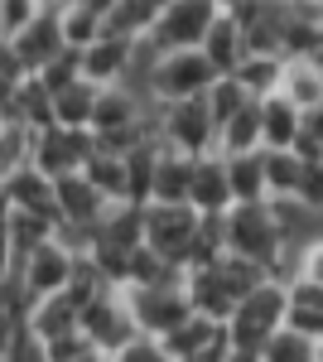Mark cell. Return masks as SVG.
Instances as JSON below:
<instances>
[{
    "label": "cell",
    "mask_w": 323,
    "mask_h": 362,
    "mask_svg": "<svg viewBox=\"0 0 323 362\" xmlns=\"http://www.w3.org/2000/svg\"><path fill=\"white\" fill-rule=\"evenodd\" d=\"M87 179H92V189L107 198V203H126L131 198V179H126V155H111V150H102L97 145V155L87 160V169H82Z\"/></svg>",
    "instance_id": "24"
},
{
    "label": "cell",
    "mask_w": 323,
    "mask_h": 362,
    "mask_svg": "<svg viewBox=\"0 0 323 362\" xmlns=\"http://www.w3.org/2000/svg\"><path fill=\"white\" fill-rule=\"evenodd\" d=\"M0 198H5V208H15V213H44V218H54V223H58L54 179H49V174H39L34 165L20 169L10 184H0Z\"/></svg>",
    "instance_id": "14"
},
{
    "label": "cell",
    "mask_w": 323,
    "mask_h": 362,
    "mask_svg": "<svg viewBox=\"0 0 323 362\" xmlns=\"http://www.w3.org/2000/svg\"><path fill=\"white\" fill-rule=\"evenodd\" d=\"M227 256V237H222V218H203L198 227V237H193L189 247V261H184V271H208Z\"/></svg>",
    "instance_id": "34"
},
{
    "label": "cell",
    "mask_w": 323,
    "mask_h": 362,
    "mask_svg": "<svg viewBox=\"0 0 323 362\" xmlns=\"http://www.w3.org/2000/svg\"><path fill=\"white\" fill-rule=\"evenodd\" d=\"M193 189V155L160 145V165H155V194L150 203H189Z\"/></svg>",
    "instance_id": "19"
},
{
    "label": "cell",
    "mask_w": 323,
    "mask_h": 362,
    "mask_svg": "<svg viewBox=\"0 0 323 362\" xmlns=\"http://www.w3.org/2000/svg\"><path fill=\"white\" fill-rule=\"evenodd\" d=\"M285 309H290V290H285V285H275V280L256 285L242 305L232 309V319H227V338H232V348H251V353H261L270 338L285 329Z\"/></svg>",
    "instance_id": "1"
},
{
    "label": "cell",
    "mask_w": 323,
    "mask_h": 362,
    "mask_svg": "<svg viewBox=\"0 0 323 362\" xmlns=\"http://www.w3.org/2000/svg\"><path fill=\"white\" fill-rule=\"evenodd\" d=\"M217 155H261V102H251L217 131Z\"/></svg>",
    "instance_id": "27"
},
{
    "label": "cell",
    "mask_w": 323,
    "mask_h": 362,
    "mask_svg": "<svg viewBox=\"0 0 323 362\" xmlns=\"http://www.w3.org/2000/svg\"><path fill=\"white\" fill-rule=\"evenodd\" d=\"M25 63H20V54H15V44H5L0 39V112L10 107V97H15V87L25 83Z\"/></svg>",
    "instance_id": "39"
},
{
    "label": "cell",
    "mask_w": 323,
    "mask_h": 362,
    "mask_svg": "<svg viewBox=\"0 0 323 362\" xmlns=\"http://www.w3.org/2000/svg\"><path fill=\"white\" fill-rule=\"evenodd\" d=\"M126 300H131L140 334H150V338L174 334L184 319H193V300L184 290V280H174V285H131Z\"/></svg>",
    "instance_id": "6"
},
{
    "label": "cell",
    "mask_w": 323,
    "mask_h": 362,
    "mask_svg": "<svg viewBox=\"0 0 323 362\" xmlns=\"http://www.w3.org/2000/svg\"><path fill=\"white\" fill-rule=\"evenodd\" d=\"M68 5H78V10H87V15H97V20H107L111 10H116V0H68Z\"/></svg>",
    "instance_id": "45"
},
{
    "label": "cell",
    "mask_w": 323,
    "mask_h": 362,
    "mask_svg": "<svg viewBox=\"0 0 323 362\" xmlns=\"http://www.w3.org/2000/svg\"><path fill=\"white\" fill-rule=\"evenodd\" d=\"M189 208H198L203 218H222L237 208L232 179H227V155H198L193 160V189H189Z\"/></svg>",
    "instance_id": "11"
},
{
    "label": "cell",
    "mask_w": 323,
    "mask_h": 362,
    "mask_svg": "<svg viewBox=\"0 0 323 362\" xmlns=\"http://www.w3.org/2000/svg\"><path fill=\"white\" fill-rule=\"evenodd\" d=\"M203 54H208V63H213L217 73H237V63L246 58L242 25H237L232 15H217V25L208 29V39H203Z\"/></svg>",
    "instance_id": "23"
},
{
    "label": "cell",
    "mask_w": 323,
    "mask_h": 362,
    "mask_svg": "<svg viewBox=\"0 0 323 362\" xmlns=\"http://www.w3.org/2000/svg\"><path fill=\"white\" fill-rule=\"evenodd\" d=\"M63 5H68V0H44V10H63Z\"/></svg>",
    "instance_id": "51"
},
{
    "label": "cell",
    "mask_w": 323,
    "mask_h": 362,
    "mask_svg": "<svg viewBox=\"0 0 323 362\" xmlns=\"http://www.w3.org/2000/svg\"><path fill=\"white\" fill-rule=\"evenodd\" d=\"M92 247H116V251L145 247V208H135V203H111L107 218L97 223V242H92Z\"/></svg>",
    "instance_id": "17"
},
{
    "label": "cell",
    "mask_w": 323,
    "mask_h": 362,
    "mask_svg": "<svg viewBox=\"0 0 323 362\" xmlns=\"http://www.w3.org/2000/svg\"><path fill=\"white\" fill-rule=\"evenodd\" d=\"M280 97L295 107V112L314 116L323 112V73L309 58H285V78H280Z\"/></svg>",
    "instance_id": "16"
},
{
    "label": "cell",
    "mask_w": 323,
    "mask_h": 362,
    "mask_svg": "<svg viewBox=\"0 0 323 362\" xmlns=\"http://www.w3.org/2000/svg\"><path fill=\"white\" fill-rule=\"evenodd\" d=\"M25 324H29V334L44 338V343H54V338H63V334H78V329H82V300L73 295V290L44 295V300L29 305Z\"/></svg>",
    "instance_id": "12"
},
{
    "label": "cell",
    "mask_w": 323,
    "mask_h": 362,
    "mask_svg": "<svg viewBox=\"0 0 323 362\" xmlns=\"http://www.w3.org/2000/svg\"><path fill=\"white\" fill-rule=\"evenodd\" d=\"M314 362H323V343H319V348H314Z\"/></svg>",
    "instance_id": "52"
},
{
    "label": "cell",
    "mask_w": 323,
    "mask_h": 362,
    "mask_svg": "<svg viewBox=\"0 0 323 362\" xmlns=\"http://www.w3.org/2000/svg\"><path fill=\"white\" fill-rule=\"evenodd\" d=\"M78 251L73 247H63V242H44V247H34L15 266V276H20V285H25V295H29V305L34 300H44V295H58V290H68V280H73V271H78Z\"/></svg>",
    "instance_id": "9"
},
{
    "label": "cell",
    "mask_w": 323,
    "mask_h": 362,
    "mask_svg": "<svg viewBox=\"0 0 323 362\" xmlns=\"http://www.w3.org/2000/svg\"><path fill=\"white\" fill-rule=\"evenodd\" d=\"M251 102H256V97H251V92H246V87L232 78V73H222V78L213 83V92H208V112H213L217 131H222V126H227L232 116H242Z\"/></svg>",
    "instance_id": "32"
},
{
    "label": "cell",
    "mask_w": 323,
    "mask_h": 362,
    "mask_svg": "<svg viewBox=\"0 0 323 362\" xmlns=\"http://www.w3.org/2000/svg\"><path fill=\"white\" fill-rule=\"evenodd\" d=\"M237 83L256 97V102H266V97H275L280 92V78H285V58L275 54H246L242 63H237V73H232Z\"/></svg>",
    "instance_id": "25"
},
{
    "label": "cell",
    "mask_w": 323,
    "mask_h": 362,
    "mask_svg": "<svg viewBox=\"0 0 323 362\" xmlns=\"http://www.w3.org/2000/svg\"><path fill=\"white\" fill-rule=\"evenodd\" d=\"M20 329H25V319H20V314H5V309H0V358H5V348L15 343V334H20Z\"/></svg>",
    "instance_id": "44"
},
{
    "label": "cell",
    "mask_w": 323,
    "mask_h": 362,
    "mask_svg": "<svg viewBox=\"0 0 323 362\" xmlns=\"http://www.w3.org/2000/svg\"><path fill=\"white\" fill-rule=\"evenodd\" d=\"M135 58H140V44L135 39H116V34H102L92 49H82V78L97 87H126L135 73Z\"/></svg>",
    "instance_id": "10"
},
{
    "label": "cell",
    "mask_w": 323,
    "mask_h": 362,
    "mask_svg": "<svg viewBox=\"0 0 323 362\" xmlns=\"http://www.w3.org/2000/svg\"><path fill=\"white\" fill-rule=\"evenodd\" d=\"M309 63H314V68H319V73H323V44H319V49H314V54H309Z\"/></svg>",
    "instance_id": "49"
},
{
    "label": "cell",
    "mask_w": 323,
    "mask_h": 362,
    "mask_svg": "<svg viewBox=\"0 0 323 362\" xmlns=\"http://www.w3.org/2000/svg\"><path fill=\"white\" fill-rule=\"evenodd\" d=\"M97 97H102V87L97 83H73L54 92V126H68V131H92V116H97Z\"/></svg>",
    "instance_id": "20"
},
{
    "label": "cell",
    "mask_w": 323,
    "mask_h": 362,
    "mask_svg": "<svg viewBox=\"0 0 323 362\" xmlns=\"http://www.w3.org/2000/svg\"><path fill=\"white\" fill-rule=\"evenodd\" d=\"M314 348H319V343L299 338L295 329H280V334L261 348V362H314Z\"/></svg>",
    "instance_id": "36"
},
{
    "label": "cell",
    "mask_w": 323,
    "mask_h": 362,
    "mask_svg": "<svg viewBox=\"0 0 323 362\" xmlns=\"http://www.w3.org/2000/svg\"><path fill=\"white\" fill-rule=\"evenodd\" d=\"M222 334H227V324H213V319L193 314V319H184L174 334H164L160 343L169 348V358H174V362H184V358H193V353H203L208 343H217Z\"/></svg>",
    "instance_id": "26"
},
{
    "label": "cell",
    "mask_w": 323,
    "mask_h": 362,
    "mask_svg": "<svg viewBox=\"0 0 323 362\" xmlns=\"http://www.w3.org/2000/svg\"><path fill=\"white\" fill-rule=\"evenodd\" d=\"M261 160H266V194L270 198H295L304 160H299L295 150H261Z\"/></svg>",
    "instance_id": "31"
},
{
    "label": "cell",
    "mask_w": 323,
    "mask_h": 362,
    "mask_svg": "<svg viewBox=\"0 0 323 362\" xmlns=\"http://www.w3.org/2000/svg\"><path fill=\"white\" fill-rule=\"evenodd\" d=\"M34 136H39L34 126L0 116V184H10L20 169L34 165Z\"/></svg>",
    "instance_id": "22"
},
{
    "label": "cell",
    "mask_w": 323,
    "mask_h": 362,
    "mask_svg": "<svg viewBox=\"0 0 323 362\" xmlns=\"http://www.w3.org/2000/svg\"><path fill=\"white\" fill-rule=\"evenodd\" d=\"M111 362H174V358H169V348H164L160 338L140 334L135 343H126V348H121V353H116Z\"/></svg>",
    "instance_id": "42"
},
{
    "label": "cell",
    "mask_w": 323,
    "mask_h": 362,
    "mask_svg": "<svg viewBox=\"0 0 323 362\" xmlns=\"http://www.w3.org/2000/svg\"><path fill=\"white\" fill-rule=\"evenodd\" d=\"M73 362H111V358H102V353H82V358H73Z\"/></svg>",
    "instance_id": "50"
},
{
    "label": "cell",
    "mask_w": 323,
    "mask_h": 362,
    "mask_svg": "<svg viewBox=\"0 0 323 362\" xmlns=\"http://www.w3.org/2000/svg\"><path fill=\"white\" fill-rule=\"evenodd\" d=\"M68 44H63V25H58V10H44L34 25L15 39V54L25 63V73H44L58 54H63Z\"/></svg>",
    "instance_id": "13"
},
{
    "label": "cell",
    "mask_w": 323,
    "mask_h": 362,
    "mask_svg": "<svg viewBox=\"0 0 323 362\" xmlns=\"http://www.w3.org/2000/svg\"><path fill=\"white\" fill-rule=\"evenodd\" d=\"M295 203H304L309 213L323 218V160H304L299 169V189H295Z\"/></svg>",
    "instance_id": "38"
},
{
    "label": "cell",
    "mask_w": 323,
    "mask_h": 362,
    "mask_svg": "<svg viewBox=\"0 0 323 362\" xmlns=\"http://www.w3.org/2000/svg\"><path fill=\"white\" fill-rule=\"evenodd\" d=\"M155 165H160V140H150V145H140L126 155V179H131V198L135 208H150V194H155Z\"/></svg>",
    "instance_id": "30"
},
{
    "label": "cell",
    "mask_w": 323,
    "mask_h": 362,
    "mask_svg": "<svg viewBox=\"0 0 323 362\" xmlns=\"http://www.w3.org/2000/svg\"><path fill=\"white\" fill-rule=\"evenodd\" d=\"M217 10L213 0H174L169 10H164L155 29H150V49L155 54H184V49H203V39H208V29L217 25Z\"/></svg>",
    "instance_id": "4"
},
{
    "label": "cell",
    "mask_w": 323,
    "mask_h": 362,
    "mask_svg": "<svg viewBox=\"0 0 323 362\" xmlns=\"http://www.w3.org/2000/svg\"><path fill=\"white\" fill-rule=\"evenodd\" d=\"M227 362H261V353H251V348H232Z\"/></svg>",
    "instance_id": "46"
},
{
    "label": "cell",
    "mask_w": 323,
    "mask_h": 362,
    "mask_svg": "<svg viewBox=\"0 0 323 362\" xmlns=\"http://www.w3.org/2000/svg\"><path fill=\"white\" fill-rule=\"evenodd\" d=\"M222 78L203 49H184V54H160L150 68V102H189V97H208L213 83Z\"/></svg>",
    "instance_id": "2"
},
{
    "label": "cell",
    "mask_w": 323,
    "mask_h": 362,
    "mask_svg": "<svg viewBox=\"0 0 323 362\" xmlns=\"http://www.w3.org/2000/svg\"><path fill=\"white\" fill-rule=\"evenodd\" d=\"M304 131V112H295L280 92L261 102V150H295Z\"/></svg>",
    "instance_id": "18"
},
{
    "label": "cell",
    "mask_w": 323,
    "mask_h": 362,
    "mask_svg": "<svg viewBox=\"0 0 323 362\" xmlns=\"http://www.w3.org/2000/svg\"><path fill=\"white\" fill-rule=\"evenodd\" d=\"M227 353H232V338L222 334L217 343H208L203 353H193V358H184V362H227Z\"/></svg>",
    "instance_id": "43"
},
{
    "label": "cell",
    "mask_w": 323,
    "mask_h": 362,
    "mask_svg": "<svg viewBox=\"0 0 323 362\" xmlns=\"http://www.w3.org/2000/svg\"><path fill=\"white\" fill-rule=\"evenodd\" d=\"M34 78L49 87V92H63V87L82 83V54H78V49H63V54H58L44 73H34Z\"/></svg>",
    "instance_id": "37"
},
{
    "label": "cell",
    "mask_w": 323,
    "mask_h": 362,
    "mask_svg": "<svg viewBox=\"0 0 323 362\" xmlns=\"http://www.w3.org/2000/svg\"><path fill=\"white\" fill-rule=\"evenodd\" d=\"M39 15H44V0H0V39L15 44Z\"/></svg>",
    "instance_id": "35"
},
{
    "label": "cell",
    "mask_w": 323,
    "mask_h": 362,
    "mask_svg": "<svg viewBox=\"0 0 323 362\" xmlns=\"http://www.w3.org/2000/svg\"><path fill=\"white\" fill-rule=\"evenodd\" d=\"M217 10H222V15H232V10H237V5H246V0H213Z\"/></svg>",
    "instance_id": "48"
},
{
    "label": "cell",
    "mask_w": 323,
    "mask_h": 362,
    "mask_svg": "<svg viewBox=\"0 0 323 362\" xmlns=\"http://www.w3.org/2000/svg\"><path fill=\"white\" fill-rule=\"evenodd\" d=\"M0 362H49V343L34 338V334H29V324H25V329L15 334V343L5 348V358H0Z\"/></svg>",
    "instance_id": "41"
},
{
    "label": "cell",
    "mask_w": 323,
    "mask_h": 362,
    "mask_svg": "<svg viewBox=\"0 0 323 362\" xmlns=\"http://www.w3.org/2000/svg\"><path fill=\"white\" fill-rule=\"evenodd\" d=\"M140 5H145V10H155V15H164V10H169L174 0H140Z\"/></svg>",
    "instance_id": "47"
},
{
    "label": "cell",
    "mask_w": 323,
    "mask_h": 362,
    "mask_svg": "<svg viewBox=\"0 0 323 362\" xmlns=\"http://www.w3.org/2000/svg\"><path fill=\"white\" fill-rule=\"evenodd\" d=\"M198 227H203V213L189 208V203H150L145 208V247L160 251L174 266H184Z\"/></svg>",
    "instance_id": "7"
},
{
    "label": "cell",
    "mask_w": 323,
    "mask_h": 362,
    "mask_svg": "<svg viewBox=\"0 0 323 362\" xmlns=\"http://www.w3.org/2000/svg\"><path fill=\"white\" fill-rule=\"evenodd\" d=\"M82 334H87V343L102 358H116L126 343H135L140 338V324H135V314H131L126 290H102L92 305L82 309Z\"/></svg>",
    "instance_id": "5"
},
{
    "label": "cell",
    "mask_w": 323,
    "mask_h": 362,
    "mask_svg": "<svg viewBox=\"0 0 323 362\" xmlns=\"http://www.w3.org/2000/svg\"><path fill=\"white\" fill-rule=\"evenodd\" d=\"M295 280H309V285H323V232L309 237L299 247V261H295Z\"/></svg>",
    "instance_id": "40"
},
{
    "label": "cell",
    "mask_w": 323,
    "mask_h": 362,
    "mask_svg": "<svg viewBox=\"0 0 323 362\" xmlns=\"http://www.w3.org/2000/svg\"><path fill=\"white\" fill-rule=\"evenodd\" d=\"M5 227H10L15 266H20V261H25L34 247H44V242H54V237H58V223H54V218H44V213H15V208H10Z\"/></svg>",
    "instance_id": "28"
},
{
    "label": "cell",
    "mask_w": 323,
    "mask_h": 362,
    "mask_svg": "<svg viewBox=\"0 0 323 362\" xmlns=\"http://www.w3.org/2000/svg\"><path fill=\"white\" fill-rule=\"evenodd\" d=\"M290 309H285V329H295L309 343H323V285L309 280H290Z\"/></svg>",
    "instance_id": "15"
},
{
    "label": "cell",
    "mask_w": 323,
    "mask_h": 362,
    "mask_svg": "<svg viewBox=\"0 0 323 362\" xmlns=\"http://www.w3.org/2000/svg\"><path fill=\"white\" fill-rule=\"evenodd\" d=\"M0 116H10V121H25L34 131H44V126H54V92L39 83L34 73H29L25 83L15 87V97H10V107Z\"/></svg>",
    "instance_id": "21"
},
{
    "label": "cell",
    "mask_w": 323,
    "mask_h": 362,
    "mask_svg": "<svg viewBox=\"0 0 323 362\" xmlns=\"http://www.w3.org/2000/svg\"><path fill=\"white\" fill-rule=\"evenodd\" d=\"M227 179L237 203H266V160L261 155H227Z\"/></svg>",
    "instance_id": "29"
},
{
    "label": "cell",
    "mask_w": 323,
    "mask_h": 362,
    "mask_svg": "<svg viewBox=\"0 0 323 362\" xmlns=\"http://www.w3.org/2000/svg\"><path fill=\"white\" fill-rule=\"evenodd\" d=\"M58 25H63V44L68 49H92L102 34H107V20H97V15H87V10H78V5H63L58 10Z\"/></svg>",
    "instance_id": "33"
},
{
    "label": "cell",
    "mask_w": 323,
    "mask_h": 362,
    "mask_svg": "<svg viewBox=\"0 0 323 362\" xmlns=\"http://www.w3.org/2000/svg\"><path fill=\"white\" fill-rule=\"evenodd\" d=\"M160 145L184 150V155H213L217 150V121L208 112V97L189 102H160Z\"/></svg>",
    "instance_id": "3"
},
{
    "label": "cell",
    "mask_w": 323,
    "mask_h": 362,
    "mask_svg": "<svg viewBox=\"0 0 323 362\" xmlns=\"http://www.w3.org/2000/svg\"><path fill=\"white\" fill-rule=\"evenodd\" d=\"M97 155V136L92 131H68V126H44L34 136V169L49 179H68L82 174L87 160Z\"/></svg>",
    "instance_id": "8"
}]
</instances>
